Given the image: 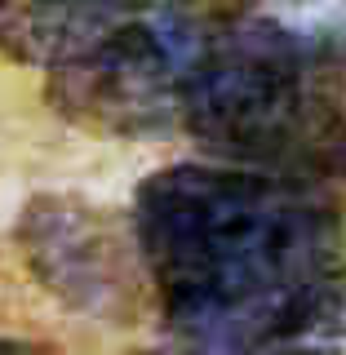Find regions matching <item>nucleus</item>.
Wrapping results in <instances>:
<instances>
[{"mask_svg": "<svg viewBox=\"0 0 346 355\" xmlns=\"http://www.w3.org/2000/svg\"><path fill=\"white\" fill-rule=\"evenodd\" d=\"M133 231L173 355L280 347L338 311L342 218L306 178L173 164L138 187Z\"/></svg>", "mask_w": 346, "mask_h": 355, "instance_id": "nucleus-1", "label": "nucleus"}, {"mask_svg": "<svg viewBox=\"0 0 346 355\" xmlns=\"http://www.w3.org/2000/svg\"><path fill=\"white\" fill-rule=\"evenodd\" d=\"M182 129L227 164L346 178V58L244 14L196 62Z\"/></svg>", "mask_w": 346, "mask_h": 355, "instance_id": "nucleus-2", "label": "nucleus"}, {"mask_svg": "<svg viewBox=\"0 0 346 355\" xmlns=\"http://www.w3.org/2000/svg\"><path fill=\"white\" fill-rule=\"evenodd\" d=\"M31 275L62 306L98 320H133L151 288L133 222L85 196H31L18 218Z\"/></svg>", "mask_w": 346, "mask_h": 355, "instance_id": "nucleus-3", "label": "nucleus"}, {"mask_svg": "<svg viewBox=\"0 0 346 355\" xmlns=\"http://www.w3.org/2000/svg\"><path fill=\"white\" fill-rule=\"evenodd\" d=\"M249 5L253 0H0V53L58 71L138 22L231 27Z\"/></svg>", "mask_w": 346, "mask_h": 355, "instance_id": "nucleus-4", "label": "nucleus"}, {"mask_svg": "<svg viewBox=\"0 0 346 355\" xmlns=\"http://www.w3.org/2000/svg\"><path fill=\"white\" fill-rule=\"evenodd\" d=\"M227 355H333V351H320V347H288V342H280V347H258V351H227Z\"/></svg>", "mask_w": 346, "mask_h": 355, "instance_id": "nucleus-5", "label": "nucleus"}, {"mask_svg": "<svg viewBox=\"0 0 346 355\" xmlns=\"http://www.w3.org/2000/svg\"><path fill=\"white\" fill-rule=\"evenodd\" d=\"M0 355H53V351H44V347H36V342H18V338H0Z\"/></svg>", "mask_w": 346, "mask_h": 355, "instance_id": "nucleus-6", "label": "nucleus"}]
</instances>
